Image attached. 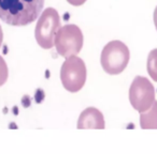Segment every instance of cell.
Wrapping results in <instances>:
<instances>
[{
  "mask_svg": "<svg viewBox=\"0 0 157 154\" xmlns=\"http://www.w3.org/2000/svg\"><path fill=\"white\" fill-rule=\"evenodd\" d=\"M8 76H9V70H8V65L6 63L5 59L0 56V87L6 84L8 81Z\"/></svg>",
  "mask_w": 157,
  "mask_h": 154,
  "instance_id": "obj_10",
  "label": "cell"
},
{
  "mask_svg": "<svg viewBox=\"0 0 157 154\" xmlns=\"http://www.w3.org/2000/svg\"><path fill=\"white\" fill-rule=\"evenodd\" d=\"M44 0H0V20L11 26H26L41 14Z\"/></svg>",
  "mask_w": 157,
  "mask_h": 154,
  "instance_id": "obj_1",
  "label": "cell"
},
{
  "mask_svg": "<svg viewBox=\"0 0 157 154\" xmlns=\"http://www.w3.org/2000/svg\"><path fill=\"white\" fill-rule=\"evenodd\" d=\"M105 126V118L100 110L95 107L86 108L80 115L78 120V128L84 130V128H98L103 130Z\"/></svg>",
  "mask_w": 157,
  "mask_h": 154,
  "instance_id": "obj_7",
  "label": "cell"
},
{
  "mask_svg": "<svg viewBox=\"0 0 157 154\" xmlns=\"http://www.w3.org/2000/svg\"><path fill=\"white\" fill-rule=\"evenodd\" d=\"M60 79L63 88L69 92H78L86 81V66L76 56L66 58L60 69Z\"/></svg>",
  "mask_w": 157,
  "mask_h": 154,
  "instance_id": "obj_4",
  "label": "cell"
},
{
  "mask_svg": "<svg viewBox=\"0 0 157 154\" xmlns=\"http://www.w3.org/2000/svg\"><path fill=\"white\" fill-rule=\"evenodd\" d=\"M60 26L59 14L53 8L45 9L38 18L35 29L37 43L44 49H50L54 46V37Z\"/></svg>",
  "mask_w": 157,
  "mask_h": 154,
  "instance_id": "obj_5",
  "label": "cell"
},
{
  "mask_svg": "<svg viewBox=\"0 0 157 154\" xmlns=\"http://www.w3.org/2000/svg\"><path fill=\"white\" fill-rule=\"evenodd\" d=\"M154 24H155V27H156V30H157V7L154 11Z\"/></svg>",
  "mask_w": 157,
  "mask_h": 154,
  "instance_id": "obj_12",
  "label": "cell"
},
{
  "mask_svg": "<svg viewBox=\"0 0 157 154\" xmlns=\"http://www.w3.org/2000/svg\"><path fill=\"white\" fill-rule=\"evenodd\" d=\"M129 101L139 113L147 110L155 101V90L147 78L137 76L129 89Z\"/></svg>",
  "mask_w": 157,
  "mask_h": 154,
  "instance_id": "obj_6",
  "label": "cell"
},
{
  "mask_svg": "<svg viewBox=\"0 0 157 154\" xmlns=\"http://www.w3.org/2000/svg\"><path fill=\"white\" fill-rule=\"evenodd\" d=\"M147 73L154 81H157V48L153 49L147 57Z\"/></svg>",
  "mask_w": 157,
  "mask_h": 154,
  "instance_id": "obj_9",
  "label": "cell"
},
{
  "mask_svg": "<svg viewBox=\"0 0 157 154\" xmlns=\"http://www.w3.org/2000/svg\"><path fill=\"white\" fill-rule=\"evenodd\" d=\"M129 49L123 42L111 41L101 52V66L110 75H117L126 69L129 62Z\"/></svg>",
  "mask_w": 157,
  "mask_h": 154,
  "instance_id": "obj_2",
  "label": "cell"
},
{
  "mask_svg": "<svg viewBox=\"0 0 157 154\" xmlns=\"http://www.w3.org/2000/svg\"><path fill=\"white\" fill-rule=\"evenodd\" d=\"M67 1L70 5H74V7H80V5H82L83 3H85L86 0H67Z\"/></svg>",
  "mask_w": 157,
  "mask_h": 154,
  "instance_id": "obj_11",
  "label": "cell"
},
{
  "mask_svg": "<svg viewBox=\"0 0 157 154\" xmlns=\"http://www.w3.org/2000/svg\"><path fill=\"white\" fill-rule=\"evenodd\" d=\"M54 45L61 57L76 56L83 47V33L75 25L59 27L54 37Z\"/></svg>",
  "mask_w": 157,
  "mask_h": 154,
  "instance_id": "obj_3",
  "label": "cell"
},
{
  "mask_svg": "<svg viewBox=\"0 0 157 154\" xmlns=\"http://www.w3.org/2000/svg\"><path fill=\"white\" fill-rule=\"evenodd\" d=\"M140 125L144 130H157V102L154 101L153 105L147 110L140 113Z\"/></svg>",
  "mask_w": 157,
  "mask_h": 154,
  "instance_id": "obj_8",
  "label": "cell"
},
{
  "mask_svg": "<svg viewBox=\"0 0 157 154\" xmlns=\"http://www.w3.org/2000/svg\"><path fill=\"white\" fill-rule=\"evenodd\" d=\"M2 41H3V32H2V28H1V26H0V47H1Z\"/></svg>",
  "mask_w": 157,
  "mask_h": 154,
  "instance_id": "obj_13",
  "label": "cell"
}]
</instances>
